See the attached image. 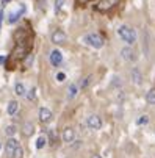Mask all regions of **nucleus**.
Listing matches in <instances>:
<instances>
[{
  "label": "nucleus",
  "instance_id": "obj_8",
  "mask_svg": "<svg viewBox=\"0 0 155 158\" xmlns=\"http://www.w3.org/2000/svg\"><path fill=\"white\" fill-rule=\"evenodd\" d=\"M50 63H52L55 67L60 66V64L63 63V53H61L58 49H55V50L50 52Z\"/></svg>",
  "mask_w": 155,
  "mask_h": 158
},
{
  "label": "nucleus",
  "instance_id": "obj_3",
  "mask_svg": "<svg viewBox=\"0 0 155 158\" xmlns=\"http://www.w3.org/2000/svg\"><path fill=\"white\" fill-rule=\"evenodd\" d=\"M119 2L121 0H100V2L96 5V10L105 13V11H110L111 8H115L116 5H119Z\"/></svg>",
  "mask_w": 155,
  "mask_h": 158
},
{
  "label": "nucleus",
  "instance_id": "obj_7",
  "mask_svg": "<svg viewBox=\"0 0 155 158\" xmlns=\"http://www.w3.org/2000/svg\"><path fill=\"white\" fill-rule=\"evenodd\" d=\"M66 33L63 31V30H55L53 33H52V42H55V44H63V42H66Z\"/></svg>",
  "mask_w": 155,
  "mask_h": 158
},
{
  "label": "nucleus",
  "instance_id": "obj_10",
  "mask_svg": "<svg viewBox=\"0 0 155 158\" xmlns=\"http://www.w3.org/2000/svg\"><path fill=\"white\" fill-rule=\"evenodd\" d=\"M121 55H122V58H124L125 61H135V60H136L135 52H133V49H132V47H124V49L121 50Z\"/></svg>",
  "mask_w": 155,
  "mask_h": 158
},
{
  "label": "nucleus",
  "instance_id": "obj_14",
  "mask_svg": "<svg viewBox=\"0 0 155 158\" xmlns=\"http://www.w3.org/2000/svg\"><path fill=\"white\" fill-rule=\"evenodd\" d=\"M14 93H16L19 97H25V94H27V91H25V86L22 85L20 81H17V83L14 85Z\"/></svg>",
  "mask_w": 155,
  "mask_h": 158
},
{
  "label": "nucleus",
  "instance_id": "obj_20",
  "mask_svg": "<svg viewBox=\"0 0 155 158\" xmlns=\"http://www.w3.org/2000/svg\"><path fill=\"white\" fill-rule=\"evenodd\" d=\"M22 156H24V150H22L20 146H17L16 150H14V153H13V158H22Z\"/></svg>",
  "mask_w": 155,
  "mask_h": 158
},
{
  "label": "nucleus",
  "instance_id": "obj_16",
  "mask_svg": "<svg viewBox=\"0 0 155 158\" xmlns=\"http://www.w3.org/2000/svg\"><path fill=\"white\" fill-rule=\"evenodd\" d=\"M77 94H78V86L75 83H72L69 86V89H68V99H74Z\"/></svg>",
  "mask_w": 155,
  "mask_h": 158
},
{
  "label": "nucleus",
  "instance_id": "obj_23",
  "mask_svg": "<svg viewBox=\"0 0 155 158\" xmlns=\"http://www.w3.org/2000/svg\"><path fill=\"white\" fill-rule=\"evenodd\" d=\"M91 80H93V77H91V75H90V77H86V78H83V81H82V85H80V88H82V89H85V88H86L88 85H90V83H91Z\"/></svg>",
  "mask_w": 155,
  "mask_h": 158
},
{
  "label": "nucleus",
  "instance_id": "obj_19",
  "mask_svg": "<svg viewBox=\"0 0 155 158\" xmlns=\"http://www.w3.org/2000/svg\"><path fill=\"white\" fill-rule=\"evenodd\" d=\"M16 131H17V130H16V125H8V127L5 128V133L8 135L10 138H13V136H14Z\"/></svg>",
  "mask_w": 155,
  "mask_h": 158
},
{
  "label": "nucleus",
  "instance_id": "obj_25",
  "mask_svg": "<svg viewBox=\"0 0 155 158\" xmlns=\"http://www.w3.org/2000/svg\"><path fill=\"white\" fill-rule=\"evenodd\" d=\"M57 80H58V81H64V80H66V74H64V72H58V74H57Z\"/></svg>",
  "mask_w": 155,
  "mask_h": 158
},
{
  "label": "nucleus",
  "instance_id": "obj_2",
  "mask_svg": "<svg viewBox=\"0 0 155 158\" xmlns=\"http://www.w3.org/2000/svg\"><path fill=\"white\" fill-rule=\"evenodd\" d=\"M85 42L88 46H91L94 49H102L103 47V38L99 33H90L85 36Z\"/></svg>",
  "mask_w": 155,
  "mask_h": 158
},
{
  "label": "nucleus",
  "instance_id": "obj_30",
  "mask_svg": "<svg viewBox=\"0 0 155 158\" xmlns=\"http://www.w3.org/2000/svg\"><path fill=\"white\" fill-rule=\"evenodd\" d=\"M8 2H11V0H3V5H5V3H8Z\"/></svg>",
  "mask_w": 155,
  "mask_h": 158
},
{
  "label": "nucleus",
  "instance_id": "obj_9",
  "mask_svg": "<svg viewBox=\"0 0 155 158\" xmlns=\"http://www.w3.org/2000/svg\"><path fill=\"white\" fill-rule=\"evenodd\" d=\"M25 13V5H20L19 6V10L17 11H14V13H10V16H8V22L10 24H14V22H17L19 20V17Z\"/></svg>",
  "mask_w": 155,
  "mask_h": 158
},
{
  "label": "nucleus",
  "instance_id": "obj_21",
  "mask_svg": "<svg viewBox=\"0 0 155 158\" xmlns=\"http://www.w3.org/2000/svg\"><path fill=\"white\" fill-rule=\"evenodd\" d=\"M64 2H66V0H55V13H57V14L61 11V8H63Z\"/></svg>",
  "mask_w": 155,
  "mask_h": 158
},
{
  "label": "nucleus",
  "instance_id": "obj_6",
  "mask_svg": "<svg viewBox=\"0 0 155 158\" xmlns=\"http://www.w3.org/2000/svg\"><path fill=\"white\" fill-rule=\"evenodd\" d=\"M61 138H63V141L64 143H72L74 139H75V130L72 128V127H66L64 130H63V133H61Z\"/></svg>",
  "mask_w": 155,
  "mask_h": 158
},
{
  "label": "nucleus",
  "instance_id": "obj_28",
  "mask_svg": "<svg viewBox=\"0 0 155 158\" xmlns=\"http://www.w3.org/2000/svg\"><path fill=\"white\" fill-rule=\"evenodd\" d=\"M78 3H86V2H90V0H77Z\"/></svg>",
  "mask_w": 155,
  "mask_h": 158
},
{
  "label": "nucleus",
  "instance_id": "obj_15",
  "mask_svg": "<svg viewBox=\"0 0 155 158\" xmlns=\"http://www.w3.org/2000/svg\"><path fill=\"white\" fill-rule=\"evenodd\" d=\"M46 144H47V138L44 136V135H41V136H38V139H36V149L38 150H41V149H44L46 147Z\"/></svg>",
  "mask_w": 155,
  "mask_h": 158
},
{
  "label": "nucleus",
  "instance_id": "obj_4",
  "mask_svg": "<svg viewBox=\"0 0 155 158\" xmlns=\"http://www.w3.org/2000/svg\"><path fill=\"white\" fill-rule=\"evenodd\" d=\"M86 125L90 127L91 130H100V127H102V119H100L97 114H91L90 118L86 119Z\"/></svg>",
  "mask_w": 155,
  "mask_h": 158
},
{
  "label": "nucleus",
  "instance_id": "obj_26",
  "mask_svg": "<svg viewBox=\"0 0 155 158\" xmlns=\"http://www.w3.org/2000/svg\"><path fill=\"white\" fill-rule=\"evenodd\" d=\"M2 20H3V10H0V27H2Z\"/></svg>",
  "mask_w": 155,
  "mask_h": 158
},
{
  "label": "nucleus",
  "instance_id": "obj_12",
  "mask_svg": "<svg viewBox=\"0 0 155 158\" xmlns=\"http://www.w3.org/2000/svg\"><path fill=\"white\" fill-rule=\"evenodd\" d=\"M132 81H133L135 85H141L143 83V75L140 72V69H132Z\"/></svg>",
  "mask_w": 155,
  "mask_h": 158
},
{
  "label": "nucleus",
  "instance_id": "obj_24",
  "mask_svg": "<svg viewBox=\"0 0 155 158\" xmlns=\"http://www.w3.org/2000/svg\"><path fill=\"white\" fill-rule=\"evenodd\" d=\"M147 122H149V116H146V114H144V116H141V118L136 121V124H138V125H146Z\"/></svg>",
  "mask_w": 155,
  "mask_h": 158
},
{
  "label": "nucleus",
  "instance_id": "obj_29",
  "mask_svg": "<svg viewBox=\"0 0 155 158\" xmlns=\"http://www.w3.org/2000/svg\"><path fill=\"white\" fill-rule=\"evenodd\" d=\"M91 158H102V156H100V155H93Z\"/></svg>",
  "mask_w": 155,
  "mask_h": 158
},
{
  "label": "nucleus",
  "instance_id": "obj_1",
  "mask_svg": "<svg viewBox=\"0 0 155 158\" xmlns=\"http://www.w3.org/2000/svg\"><path fill=\"white\" fill-rule=\"evenodd\" d=\"M118 35L124 42L128 44V46H133V44L136 42V31L128 25H121L118 28Z\"/></svg>",
  "mask_w": 155,
  "mask_h": 158
},
{
  "label": "nucleus",
  "instance_id": "obj_27",
  "mask_svg": "<svg viewBox=\"0 0 155 158\" xmlns=\"http://www.w3.org/2000/svg\"><path fill=\"white\" fill-rule=\"evenodd\" d=\"M5 60H6L5 56H2V55H0V64H3V63H5Z\"/></svg>",
  "mask_w": 155,
  "mask_h": 158
},
{
  "label": "nucleus",
  "instance_id": "obj_22",
  "mask_svg": "<svg viewBox=\"0 0 155 158\" xmlns=\"http://www.w3.org/2000/svg\"><path fill=\"white\" fill-rule=\"evenodd\" d=\"M27 99H28V100H35V99H36V88H35V86L27 93Z\"/></svg>",
  "mask_w": 155,
  "mask_h": 158
},
{
  "label": "nucleus",
  "instance_id": "obj_13",
  "mask_svg": "<svg viewBox=\"0 0 155 158\" xmlns=\"http://www.w3.org/2000/svg\"><path fill=\"white\" fill-rule=\"evenodd\" d=\"M17 110H19V102H17V100H11V102L8 103V108H6L8 114H10V116H14L16 113H17Z\"/></svg>",
  "mask_w": 155,
  "mask_h": 158
},
{
  "label": "nucleus",
  "instance_id": "obj_18",
  "mask_svg": "<svg viewBox=\"0 0 155 158\" xmlns=\"http://www.w3.org/2000/svg\"><path fill=\"white\" fill-rule=\"evenodd\" d=\"M146 100H147V103H150V105H155V88H152L150 91L147 93V96H146Z\"/></svg>",
  "mask_w": 155,
  "mask_h": 158
},
{
  "label": "nucleus",
  "instance_id": "obj_5",
  "mask_svg": "<svg viewBox=\"0 0 155 158\" xmlns=\"http://www.w3.org/2000/svg\"><path fill=\"white\" fill-rule=\"evenodd\" d=\"M52 119H53V114H52V111L49 108H46V106L39 108V121L42 124H49Z\"/></svg>",
  "mask_w": 155,
  "mask_h": 158
},
{
  "label": "nucleus",
  "instance_id": "obj_11",
  "mask_svg": "<svg viewBox=\"0 0 155 158\" xmlns=\"http://www.w3.org/2000/svg\"><path fill=\"white\" fill-rule=\"evenodd\" d=\"M19 144H17V141L14 139V138H10L8 141H6V146H5V150H6V153L10 155V156H13V153H14V150H16V147H17Z\"/></svg>",
  "mask_w": 155,
  "mask_h": 158
},
{
  "label": "nucleus",
  "instance_id": "obj_17",
  "mask_svg": "<svg viewBox=\"0 0 155 158\" xmlns=\"http://www.w3.org/2000/svg\"><path fill=\"white\" fill-rule=\"evenodd\" d=\"M33 131H35V127H33V124H30V122L24 124V135H25V136H31V135H33Z\"/></svg>",
  "mask_w": 155,
  "mask_h": 158
}]
</instances>
